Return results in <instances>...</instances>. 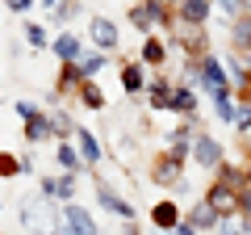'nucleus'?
Here are the masks:
<instances>
[{"mask_svg": "<svg viewBox=\"0 0 251 235\" xmlns=\"http://www.w3.org/2000/svg\"><path fill=\"white\" fill-rule=\"evenodd\" d=\"M21 223L34 227V235H59L63 214L54 218V198H46V202H34V198H29L25 206H21Z\"/></svg>", "mask_w": 251, "mask_h": 235, "instance_id": "1", "label": "nucleus"}, {"mask_svg": "<svg viewBox=\"0 0 251 235\" xmlns=\"http://www.w3.org/2000/svg\"><path fill=\"white\" fill-rule=\"evenodd\" d=\"M176 51H184L188 59H201V55H209V34H205V26H184L180 21L176 29H172V38H168Z\"/></svg>", "mask_w": 251, "mask_h": 235, "instance_id": "2", "label": "nucleus"}, {"mask_svg": "<svg viewBox=\"0 0 251 235\" xmlns=\"http://www.w3.org/2000/svg\"><path fill=\"white\" fill-rule=\"evenodd\" d=\"M151 181L159 185V189H176V185L184 181V160H180L176 151L155 155V164H151Z\"/></svg>", "mask_w": 251, "mask_h": 235, "instance_id": "3", "label": "nucleus"}, {"mask_svg": "<svg viewBox=\"0 0 251 235\" xmlns=\"http://www.w3.org/2000/svg\"><path fill=\"white\" fill-rule=\"evenodd\" d=\"M201 198H205L222 218H239V189H234V185H226V181H218V176H214L209 189L201 193Z\"/></svg>", "mask_w": 251, "mask_h": 235, "instance_id": "4", "label": "nucleus"}, {"mask_svg": "<svg viewBox=\"0 0 251 235\" xmlns=\"http://www.w3.org/2000/svg\"><path fill=\"white\" fill-rule=\"evenodd\" d=\"M59 235H100V231H97V218H92L84 206L63 202V227H59Z\"/></svg>", "mask_w": 251, "mask_h": 235, "instance_id": "5", "label": "nucleus"}, {"mask_svg": "<svg viewBox=\"0 0 251 235\" xmlns=\"http://www.w3.org/2000/svg\"><path fill=\"white\" fill-rule=\"evenodd\" d=\"M222 160H226V147L218 143L214 135L197 130V139H193V164H197V168H218Z\"/></svg>", "mask_w": 251, "mask_h": 235, "instance_id": "6", "label": "nucleus"}, {"mask_svg": "<svg viewBox=\"0 0 251 235\" xmlns=\"http://www.w3.org/2000/svg\"><path fill=\"white\" fill-rule=\"evenodd\" d=\"M193 139H197V114L168 130V151H176L180 160H193Z\"/></svg>", "mask_w": 251, "mask_h": 235, "instance_id": "7", "label": "nucleus"}, {"mask_svg": "<svg viewBox=\"0 0 251 235\" xmlns=\"http://www.w3.org/2000/svg\"><path fill=\"white\" fill-rule=\"evenodd\" d=\"M88 38H92L97 51H109V55H117V42H122V34H117V26L109 17H92L88 21Z\"/></svg>", "mask_w": 251, "mask_h": 235, "instance_id": "8", "label": "nucleus"}, {"mask_svg": "<svg viewBox=\"0 0 251 235\" xmlns=\"http://www.w3.org/2000/svg\"><path fill=\"white\" fill-rule=\"evenodd\" d=\"M214 9H218L214 0H180V4H176V17L184 21V26H205Z\"/></svg>", "mask_w": 251, "mask_h": 235, "instance_id": "9", "label": "nucleus"}, {"mask_svg": "<svg viewBox=\"0 0 251 235\" xmlns=\"http://www.w3.org/2000/svg\"><path fill=\"white\" fill-rule=\"evenodd\" d=\"M143 59H126L122 67H117V76H122V88L130 92V97H138V92H147V76H143Z\"/></svg>", "mask_w": 251, "mask_h": 235, "instance_id": "10", "label": "nucleus"}, {"mask_svg": "<svg viewBox=\"0 0 251 235\" xmlns=\"http://www.w3.org/2000/svg\"><path fill=\"white\" fill-rule=\"evenodd\" d=\"M97 202H100V210H109V214H117V218H134V206H130L122 193H113L105 181H97Z\"/></svg>", "mask_w": 251, "mask_h": 235, "instance_id": "11", "label": "nucleus"}, {"mask_svg": "<svg viewBox=\"0 0 251 235\" xmlns=\"http://www.w3.org/2000/svg\"><path fill=\"white\" fill-rule=\"evenodd\" d=\"M184 218H188V223H193V227H201V231H214V227H222V223H226V218L218 214V210L209 206L205 198H201V202H193V206H188V214H184Z\"/></svg>", "mask_w": 251, "mask_h": 235, "instance_id": "12", "label": "nucleus"}, {"mask_svg": "<svg viewBox=\"0 0 251 235\" xmlns=\"http://www.w3.org/2000/svg\"><path fill=\"white\" fill-rule=\"evenodd\" d=\"M168 38H163V34H147V42H143V51H138V59H143V63L147 67H163V63H168Z\"/></svg>", "mask_w": 251, "mask_h": 235, "instance_id": "13", "label": "nucleus"}, {"mask_svg": "<svg viewBox=\"0 0 251 235\" xmlns=\"http://www.w3.org/2000/svg\"><path fill=\"white\" fill-rule=\"evenodd\" d=\"M54 155H59V168H63V172H92L88 164H84L80 147H75L72 139H59V147H54Z\"/></svg>", "mask_w": 251, "mask_h": 235, "instance_id": "14", "label": "nucleus"}, {"mask_svg": "<svg viewBox=\"0 0 251 235\" xmlns=\"http://www.w3.org/2000/svg\"><path fill=\"white\" fill-rule=\"evenodd\" d=\"M151 223L159 227V231H176V227L184 223V214H180V206H176V202H168V198H163V202H155Z\"/></svg>", "mask_w": 251, "mask_h": 235, "instance_id": "15", "label": "nucleus"}, {"mask_svg": "<svg viewBox=\"0 0 251 235\" xmlns=\"http://www.w3.org/2000/svg\"><path fill=\"white\" fill-rule=\"evenodd\" d=\"M197 88H193V84H176V88H172V114H180V118H193L197 114Z\"/></svg>", "mask_w": 251, "mask_h": 235, "instance_id": "16", "label": "nucleus"}, {"mask_svg": "<svg viewBox=\"0 0 251 235\" xmlns=\"http://www.w3.org/2000/svg\"><path fill=\"white\" fill-rule=\"evenodd\" d=\"M50 51H54L59 63H75V59L84 55V46H80V38H75V34H54L50 38Z\"/></svg>", "mask_w": 251, "mask_h": 235, "instance_id": "17", "label": "nucleus"}, {"mask_svg": "<svg viewBox=\"0 0 251 235\" xmlns=\"http://www.w3.org/2000/svg\"><path fill=\"white\" fill-rule=\"evenodd\" d=\"M230 51H251V13H243V17H230Z\"/></svg>", "mask_w": 251, "mask_h": 235, "instance_id": "18", "label": "nucleus"}, {"mask_svg": "<svg viewBox=\"0 0 251 235\" xmlns=\"http://www.w3.org/2000/svg\"><path fill=\"white\" fill-rule=\"evenodd\" d=\"M25 143H46V139H54V126H50V114H34L25 118Z\"/></svg>", "mask_w": 251, "mask_h": 235, "instance_id": "19", "label": "nucleus"}, {"mask_svg": "<svg viewBox=\"0 0 251 235\" xmlns=\"http://www.w3.org/2000/svg\"><path fill=\"white\" fill-rule=\"evenodd\" d=\"M172 88H176V84H168V76H155V80L147 84V105L151 109H172Z\"/></svg>", "mask_w": 251, "mask_h": 235, "instance_id": "20", "label": "nucleus"}, {"mask_svg": "<svg viewBox=\"0 0 251 235\" xmlns=\"http://www.w3.org/2000/svg\"><path fill=\"white\" fill-rule=\"evenodd\" d=\"M75 147H80V155H84V164H88V168H97L100 164V143H97V135H92V130H84V126H75Z\"/></svg>", "mask_w": 251, "mask_h": 235, "instance_id": "21", "label": "nucleus"}, {"mask_svg": "<svg viewBox=\"0 0 251 235\" xmlns=\"http://www.w3.org/2000/svg\"><path fill=\"white\" fill-rule=\"evenodd\" d=\"M147 9H151L155 26H159V29H168V34L180 26V17H176V4H172V0H147Z\"/></svg>", "mask_w": 251, "mask_h": 235, "instance_id": "22", "label": "nucleus"}, {"mask_svg": "<svg viewBox=\"0 0 251 235\" xmlns=\"http://www.w3.org/2000/svg\"><path fill=\"white\" fill-rule=\"evenodd\" d=\"M84 80H88V76H84L80 59H75V63H63V67H59V80H54V92H75Z\"/></svg>", "mask_w": 251, "mask_h": 235, "instance_id": "23", "label": "nucleus"}, {"mask_svg": "<svg viewBox=\"0 0 251 235\" xmlns=\"http://www.w3.org/2000/svg\"><path fill=\"white\" fill-rule=\"evenodd\" d=\"M214 176H218V181H226V185H234V189H247V164L222 160V164L214 168Z\"/></svg>", "mask_w": 251, "mask_h": 235, "instance_id": "24", "label": "nucleus"}, {"mask_svg": "<svg viewBox=\"0 0 251 235\" xmlns=\"http://www.w3.org/2000/svg\"><path fill=\"white\" fill-rule=\"evenodd\" d=\"M75 97H80L84 109H105V105H109V101H105V88H100L97 80H84L80 88H75Z\"/></svg>", "mask_w": 251, "mask_h": 235, "instance_id": "25", "label": "nucleus"}, {"mask_svg": "<svg viewBox=\"0 0 251 235\" xmlns=\"http://www.w3.org/2000/svg\"><path fill=\"white\" fill-rule=\"evenodd\" d=\"M109 59H113L109 51H88V55H80V67H84V76H88V80H97V76L109 67Z\"/></svg>", "mask_w": 251, "mask_h": 235, "instance_id": "26", "label": "nucleus"}, {"mask_svg": "<svg viewBox=\"0 0 251 235\" xmlns=\"http://www.w3.org/2000/svg\"><path fill=\"white\" fill-rule=\"evenodd\" d=\"M126 17H130V26H134V29H143V34H151V29H155V17H151V9H147V0L130 4V9H126Z\"/></svg>", "mask_w": 251, "mask_h": 235, "instance_id": "27", "label": "nucleus"}, {"mask_svg": "<svg viewBox=\"0 0 251 235\" xmlns=\"http://www.w3.org/2000/svg\"><path fill=\"white\" fill-rule=\"evenodd\" d=\"M21 38H25V46H34V51L50 46V34H46V26H38V21H25V26H21Z\"/></svg>", "mask_w": 251, "mask_h": 235, "instance_id": "28", "label": "nucleus"}, {"mask_svg": "<svg viewBox=\"0 0 251 235\" xmlns=\"http://www.w3.org/2000/svg\"><path fill=\"white\" fill-rule=\"evenodd\" d=\"M50 126H54V139H72L75 135L72 114H67V109H50Z\"/></svg>", "mask_w": 251, "mask_h": 235, "instance_id": "29", "label": "nucleus"}, {"mask_svg": "<svg viewBox=\"0 0 251 235\" xmlns=\"http://www.w3.org/2000/svg\"><path fill=\"white\" fill-rule=\"evenodd\" d=\"M50 17H54V26H67V21H75V17H80V0H63L59 9H50Z\"/></svg>", "mask_w": 251, "mask_h": 235, "instance_id": "30", "label": "nucleus"}, {"mask_svg": "<svg viewBox=\"0 0 251 235\" xmlns=\"http://www.w3.org/2000/svg\"><path fill=\"white\" fill-rule=\"evenodd\" d=\"M17 172H25V160L13 155V151H0V176L9 181V176H17Z\"/></svg>", "mask_w": 251, "mask_h": 235, "instance_id": "31", "label": "nucleus"}, {"mask_svg": "<svg viewBox=\"0 0 251 235\" xmlns=\"http://www.w3.org/2000/svg\"><path fill=\"white\" fill-rule=\"evenodd\" d=\"M218 13H226V17H243L247 13V0H214Z\"/></svg>", "mask_w": 251, "mask_h": 235, "instance_id": "32", "label": "nucleus"}, {"mask_svg": "<svg viewBox=\"0 0 251 235\" xmlns=\"http://www.w3.org/2000/svg\"><path fill=\"white\" fill-rule=\"evenodd\" d=\"M75 198V172H63L59 176V202H72Z\"/></svg>", "mask_w": 251, "mask_h": 235, "instance_id": "33", "label": "nucleus"}, {"mask_svg": "<svg viewBox=\"0 0 251 235\" xmlns=\"http://www.w3.org/2000/svg\"><path fill=\"white\" fill-rule=\"evenodd\" d=\"M239 218L251 227V185H247V189H239Z\"/></svg>", "mask_w": 251, "mask_h": 235, "instance_id": "34", "label": "nucleus"}, {"mask_svg": "<svg viewBox=\"0 0 251 235\" xmlns=\"http://www.w3.org/2000/svg\"><path fill=\"white\" fill-rule=\"evenodd\" d=\"M38 189H42V198H54V202H59V176H42Z\"/></svg>", "mask_w": 251, "mask_h": 235, "instance_id": "35", "label": "nucleus"}, {"mask_svg": "<svg viewBox=\"0 0 251 235\" xmlns=\"http://www.w3.org/2000/svg\"><path fill=\"white\" fill-rule=\"evenodd\" d=\"M34 114H42L34 101H17V118H21V122H25V118H34Z\"/></svg>", "mask_w": 251, "mask_h": 235, "instance_id": "36", "label": "nucleus"}, {"mask_svg": "<svg viewBox=\"0 0 251 235\" xmlns=\"http://www.w3.org/2000/svg\"><path fill=\"white\" fill-rule=\"evenodd\" d=\"M243 227H247V223H243V218H234V223H230V218H226V223L218 227V231H222V235H243Z\"/></svg>", "mask_w": 251, "mask_h": 235, "instance_id": "37", "label": "nucleus"}, {"mask_svg": "<svg viewBox=\"0 0 251 235\" xmlns=\"http://www.w3.org/2000/svg\"><path fill=\"white\" fill-rule=\"evenodd\" d=\"M4 4H9L13 13H29V9H34V4H38V0H4Z\"/></svg>", "mask_w": 251, "mask_h": 235, "instance_id": "38", "label": "nucleus"}, {"mask_svg": "<svg viewBox=\"0 0 251 235\" xmlns=\"http://www.w3.org/2000/svg\"><path fill=\"white\" fill-rule=\"evenodd\" d=\"M172 235H201V227H193V223H188V218H184V223H180V227H176V231H172Z\"/></svg>", "mask_w": 251, "mask_h": 235, "instance_id": "39", "label": "nucleus"}, {"mask_svg": "<svg viewBox=\"0 0 251 235\" xmlns=\"http://www.w3.org/2000/svg\"><path fill=\"white\" fill-rule=\"evenodd\" d=\"M122 235H143V231H138V218H126V231Z\"/></svg>", "mask_w": 251, "mask_h": 235, "instance_id": "40", "label": "nucleus"}, {"mask_svg": "<svg viewBox=\"0 0 251 235\" xmlns=\"http://www.w3.org/2000/svg\"><path fill=\"white\" fill-rule=\"evenodd\" d=\"M38 4H42V9H59L63 0H38Z\"/></svg>", "mask_w": 251, "mask_h": 235, "instance_id": "41", "label": "nucleus"}, {"mask_svg": "<svg viewBox=\"0 0 251 235\" xmlns=\"http://www.w3.org/2000/svg\"><path fill=\"white\" fill-rule=\"evenodd\" d=\"M243 164H247V185H251V155H247V160H243Z\"/></svg>", "mask_w": 251, "mask_h": 235, "instance_id": "42", "label": "nucleus"}, {"mask_svg": "<svg viewBox=\"0 0 251 235\" xmlns=\"http://www.w3.org/2000/svg\"><path fill=\"white\" fill-rule=\"evenodd\" d=\"M247 13H251V0H247Z\"/></svg>", "mask_w": 251, "mask_h": 235, "instance_id": "43", "label": "nucleus"}, {"mask_svg": "<svg viewBox=\"0 0 251 235\" xmlns=\"http://www.w3.org/2000/svg\"><path fill=\"white\" fill-rule=\"evenodd\" d=\"M0 210H4V206H0Z\"/></svg>", "mask_w": 251, "mask_h": 235, "instance_id": "44", "label": "nucleus"}]
</instances>
